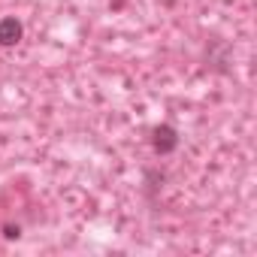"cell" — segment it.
<instances>
[{
    "label": "cell",
    "mask_w": 257,
    "mask_h": 257,
    "mask_svg": "<svg viewBox=\"0 0 257 257\" xmlns=\"http://www.w3.org/2000/svg\"><path fill=\"white\" fill-rule=\"evenodd\" d=\"M152 146H155L158 155L176 152V149H179V131H176V127H170V124L155 127V131H152Z\"/></svg>",
    "instance_id": "6da1fadb"
},
{
    "label": "cell",
    "mask_w": 257,
    "mask_h": 257,
    "mask_svg": "<svg viewBox=\"0 0 257 257\" xmlns=\"http://www.w3.org/2000/svg\"><path fill=\"white\" fill-rule=\"evenodd\" d=\"M22 34H25V28H22V22H19L16 16L0 19V46H4V49L16 46V43L22 40Z\"/></svg>",
    "instance_id": "7a4b0ae2"
},
{
    "label": "cell",
    "mask_w": 257,
    "mask_h": 257,
    "mask_svg": "<svg viewBox=\"0 0 257 257\" xmlns=\"http://www.w3.org/2000/svg\"><path fill=\"white\" fill-rule=\"evenodd\" d=\"M4 236L7 239H19V227H4Z\"/></svg>",
    "instance_id": "3957f363"
}]
</instances>
